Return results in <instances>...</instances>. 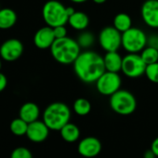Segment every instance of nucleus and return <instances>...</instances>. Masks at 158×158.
<instances>
[{"label":"nucleus","mask_w":158,"mask_h":158,"mask_svg":"<svg viewBox=\"0 0 158 158\" xmlns=\"http://www.w3.org/2000/svg\"><path fill=\"white\" fill-rule=\"evenodd\" d=\"M103 61L106 71L119 73L122 70L123 57L118 51H109L103 56Z\"/></svg>","instance_id":"dca6fc26"},{"label":"nucleus","mask_w":158,"mask_h":158,"mask_svg":"<svg viewBox=\"0 0 158 158\" xmlns=\"http://www.w3.org/2000/svg\"><path fill=\"white\" fill-rule=\"evenodd\" d=\"M27 128H28V123L25 122L21 117L12 120L10 125V129L11 133L14 134L15 136L26 135Z\"/></svg>","instance_id":"4be33fe9"},{"label":"nucleus","mask_w":158,"mask_h":158,"mask_svg":"<svg viewBox=\"0 0 158 158\" xmlns=\"http://www.w3.org/2000/svg\"><path fill=\"white\" fill-rule=\"evenodd\" d=\"M144 74L149 81L154 84H158V61L148 64L146 66Z\"/></svg>","instance_id":"393cba45"},{"label":"nucleus","mask_w":158,"mask_h":158,"mask_svg":"<svg viewBox=\"0 0 158 158\" xmlns=\"http://www.w3.org/2000/svg\"><path fill=\"white\" fill-rule=\"evenodd\" d=\"M23 53V45L17 38H10L6 40L0 46V57L2 60L11 62L15 61Z\"/></svg>","instance_id":"9d476101"},{"label":"nucleus","mask_w":158,"mask_h":158,"mask_svg":"<svg viewBox=\"0 0 158 158\" xmlns=\"http://www.w3.org/2000/svg\"><path fill=\"white\" fill-rule=\"evenodd\" d=\"M140 14L144 23L152 29H158V0H146L143 2Z\"/></svg>","instance_id":"9b49d317"},{"label":"nucleus","mask_w":158,"mask_h":158,"mask_svg":"<svg viewBox=\"0 0 158 158\" xmlns=\"http://www.w3.org/2000/svg\"><path fill=\"white\" fill-rule=\"evenodd\" d=\"M146 66L139 53H127L123 57L121 72L129 78H138L145 73Z\"/></svg>","instance_id":"6e6552de"},{"label":"nucleus","mask_w":158,"mask_h":158,"mask_svg":"<svg viewBox=\"0 0 158 158\" xmlns=\"http://www.w3.org/2000/svg\"><path fill=\"white\" fill-rule=\"evenodd\" d=\"M143 61L148 65L158 61V49L150 46H146L139 53Z\"/></svg>","instance_id":"5701e85b"},{"label":"nucleus","mask_w":158,"mask_h":158,"mask_svg":"<svg viewBox=\"0 0 158 158\" xmlns=\"http://www.w3.org/2000/svg\"><path fill=\"white\" fill-rule=\"evenodd\" d=\"M73 112L80 116L88 115L91 111V103L89 100L85 98H78L74 101L73 104Z\"/></svg>","instance_id":"412c9836"},{"label":"nucleus","mask_w":158,"mask_h":158,"mask_svg":"<svg viewBox=\"0 0 158 158\" xmlns=\"http://www.w3.org/2000/svg\"><path fill=\"white\" fill-rule=\"evenodd\" d=\"M148 36L139 28L131 27L122 33V48L127 53H140L147 46Z\"/></svg>","instance_id":"423d86ee"},{"label":"nucleus","mask_w":158,"mask_h":158,"mask_svg":"<svg viewBox=\"0 0 158 158\" xmlns=\"http://www.w3.org/2000/svg\"><path fill=\"white\" fill-rule=\"evenodd\" d=\"M10 158H33V154L29 149L25 147H18L12 151Z\"/></svg>","instance_id":"a878e982"},{"label":"nucleus","mask_w":158,"mask_h":158,"mask_svg":"<svg viewBox=\"0 0 158 158\" xmlns=\"http://www.w3.org/2000/svg\"><path fill=\"white\" fill-rule=\"evenodd\" d=\"M110 107L117 114L129 115L136 111L137 100L135 96L127 89H119L110 96Z\"/></svg>","instance_id":"39448f33"},{"label":"nucleus","mask_w":158,"mask_h":158,"mask_svg":"<svg viewBox=\"0 0 158 158\" xmlns=\"http://www.w3.org/2000/svg\"><path fill=\"white\" fill-rule=\"evenodd\" d=\"M1 67H2V62H1V60H0V71H1Z\"/></svg>","instance_id":"f704fd0d"},{"label":"nucleus","mask_w":158,"mask_h":158,"mask_svg":"<svg viewBox=\"0 0 158 158\" xmlns=\"http://www.w3.org/2000/svg\"><path fill=\"white\" fill-rule=\"evenodd\" d=\"M49 128L42 120H36L28 124V128L26 132L27 138L35 143L45 141L49 135Z\"/></svg>","instance_id":"ddd939ff"},{"label":"nucleus","mask_w":158,"mask_h":158,"mask_svg":"<svg viewBox=\"0 0 158 158\" xmlns=\"http://www.w3.org/2000/svg\"><path fill=\"white\" fill-rule=\"evenodd\" d=\"M73 64L76 76L86 84L95 83L106 71L103 57L92 50L81 52Z\"/></svg>","instance_id":"f257e3e1"},{"label":"nucleus","mask_w":158,"mask_h":158,"mask_svg":"<svg viewBox=\"0 0 158 158\" xmlns=\"http://www.w3.org/2000/svg\"><path fill=\"white\" fill-rule=\"evenodd\" d=\"M66 10H67V13H68V16L69 17L75 12V10L73 7H66Z\"/></svg>","instance_id":"2f4dec72"},{"label":"nucleus","mask_w":158,"mask_h":158,"mask_svg":"<svg viewBox=\"0 0 158 158\" xmlns=\"http://www.w3.org/2000/svg\"><path fill=\"white\" fill-rule=\"evenodd\" d=\"M147 46H150L158 49V34H153L148 36Z\"/></svg>","instance_id":"cd10ccee"},{"label":"nucleus","mask_w":158,"mask_h":158,"mask_svg":"<svg viewBox=\"0 0 158 158\" xmlns=\"http://www.w3.org/2000/svg\"><path fill=\"white\" fill-rule=\"evenodd\" d=\"M99 44L106 52L117 51L122 47V33L114 26L104 27L99 34Z\"/></svg>","instance_id":"1a4fd4ad"},{"label":"nucleus","mask_w":158,"mask_h":158,"mask_svg":"<svg viewBox=\"0 0 158 158\" xmlns=\"http://www.w3.org/2000/svg\"><path fill=\"white\" fill-rule=\"evenodd\" d=\"M70 1H72L75 4H83V3L89 1V0H70Z\"/></svg>","instance_id":"473e14b6"},{"label":"nucleus","mask_w":158,"mask_h":158,"mask_svg":"<svg viewBox=\"0 0 158 158\" xmlns=\"http://www.w3.org/2000/svg\"><path fill=\"white\" fill-rule=\"evenodd\" d=\"M150 149L153 152V153H154V154L156 155V157L158 158V137L155 138V139L152 140Z\"/></svg>","instance_id":"c756f323"},{"label":"nucleus","mask_w":158,"mask_h":158,"mask_svg":"<svg viewBox=\"0 0 158 158\" xmlns=\"http://www.w3.org/2000/svg\"><path fill=\"white\" fill-rule=\"evenodd\" d=\"M71 109L63 102H56L47 106L43 113V121L50 130L60 131V128L70 122Z\"/></svg>","instance_id":"7ed1b4c3"},{"label":"nucleus","mask_w":158,"mask_h":158,"mask_svg":"<svg viewBox=\"0 0 158 158\" xmlns=\"http://www.w3.org/2000/svg\"><path fill=\"white\" fill-rule=\"evenodd\" d=\"M68 23L74 30L84 31L88 28L89 24V18L85 12L75 11L73 15L69 17Z\"/></svg>","instance_id":"f3484780"},{"label":"nucleus","mask_w":158,"mask_h":158,"mask_svg":"<svg viewBox=\"0 0 158 158\" xmlns=\"http://www.w3.org/2000/svg\"><path fill=\"white\" fill-rule=\"evenodd\" d=\"M98 92L103 96H112L118 91L122 85V79L118 73L105 71L95 82Z\"/></svg>","instance_id":"0eeeda50"},{"label":"nucleus","mask_w":158,"mask_h":158,"mask_svg":"<svg viewBox=\"0 0 158 158\" xmlns=\"http://www.w3.org/2000/svg\"><path fill=\"white\" fill-rule=\"evenodd\" d=\"M53 32H54V35H55L56 39L68 36L67 35V29H66L65 25H59V26L53 27Z\"/></svg>","instance_id":"bb28decb"},{"label":"nucleus","mask_w":158,"mask_h":158,"mask_svg":"<svg viewBox=\"0 0 158 158\" xmlns=\"http://www.w3.org/2000/svg\"><path fill=\"white\" fill-rule=\"evenodd\" d=\"M42 17L48 26L56 27L68 23V13L66 7L58 0H48L42 9Z\"/></svg>","instance_id":"20e7f679"},{"label":"nucleus","mask_w":158,"mask_h":158,"mask_svg":"<svg viewBox=\"0 0 158 158\" xmlns=\"http://www.w3.org/2000/svg\"><path fill=\"white\" fill-rule=\"evenodd\" d=\"M92 1L95 3V4H98V5H102V4H104L107 0H92Z\"/></svg>","instance_id":"72a5a7b5"},{"label":"nucleus","mask_w":158,"mask_h":158,"mask_svg":"<svg viewBox=\"0 0 158 158\" xmlns=\"http://www.w3.org/2000/svg\"><path fill=\"white\" fill-rule=\"evenodd\" d=\"M40 115V109L35 102H25L22 105L19 111V117L23 119L28 124L38 120Z\"/></svg>","instance_id":"2eb2a0df"},{"label":"nucleus","mask_w":158,"mask_h":158,"mask_svg":"<svg viewBox=\"0 0 158 158\" xmlns=\"http://www.w3.org/2000/svg\"><path fill=\"white\" fill-rule=\"evenodd\" d=\"M102 151V142L96 137H86L79 141L77 152L83 157L93 158L100 154Z\"/></svg>","instance_id":"f8f14e48"},{"label":"nucleus","mask_w":158,"mask_h":158,"mask_svg":"<svg viewBox=\"0 0 158 158\" xmlns=\"http://www.w3.org/2000/svg\"><path fill=\"white\" fill-rule=\"evenodd\" d=\"M17 22V14L16 12L10 9H0V29L7 30L15 25Z\"/></svg>","instance_id":"6ab92c4d"},{"label":"nucleus","mask_w":158,"mask_h":158,"mask_svg":"<svg viewBox=\"0 0 158 158\" xmlns=\"http://www.w3.org/2000/svg\"><path fill=\"white\" fill-rule=\"evenodd\" d=\"M143 158H157V157H156V155L153 153V152H152L151 149H149V150H147V151L144 152Z\"/></svg>","instance_id":"7c9ffc66"},{"label":"nucleus","mask_w":158,"mask_h":158,"mask_svg":"<svg viewBox=\"0 0 158 158\" xmlns=\"http://www.w3.org/2000/svg\"><path fill=\"white\" fill-rule=\"evenodd\" d=\"M49 49L53 59L63 65L73 64L81 53V48L77 41L69 36L56 39Z\"/></svg>","instance_id":"f03ea898"},{"label":"nucleus","mask_w":158,"mask_h":158,"mask_svg":"<svg viewBox=\"0 0 158 158\" xmlns=\"http://www.w3.org/2000/svg\"><path fill=\"white\" fill-rule=\"evenodd\" d=\"M76 41L81 48L88 49L93 46V44L95 42V36L92 33L84 30V31H82V33L80 35H78Z\"/></svg>","instance_id":"b1692460"},{"label":"nucleus","mask_w":158,"mask_h":158,"mask_svg":"<svg viewBox=\"0 0 158 158\" xmlns=\"http://www.w3.org/2000/svg\"><path fill=\"white\" fill-rule=\"evenodd\" d=\"M113 24V26L115 29H117L120 33H124L132 27V20L128 14L121 12L114 16Z\"/></svg>","instance_id":"aec40b11"},{"label":"nucleus","mask_w":158,"mask_h":158,"mask_svg":"<svg viewBox=\"0 0 158 158\" xmlns=\"http://www.w3.org/2000/svg\"><path fill=\"white\" fill-rule=\"evenodd\" d=\"M56 40L53 28L50 26H45L36 31L34 36L35 46L39 49L50 48L54 41Z\"/></svg>","instance_id":"4468645a"},{"label":"nucleus","mask_w":158,"mask_h":158,"mask_svg":"<svg viewBox=\"0 0 158 158\" xmlns=\"http://www.w3.org/2000/svg\"><path fill=\"white\" fill-rule=\"evenodd\" d=\"M60 133L61 139L68 143L75 142L80 138V129L76 125L70 122L60 128Z\"/></svg>","instance_id":"a211bd4d"},{"label":"nucleus","mask_w":158,"mask_h":158,"mask_svg":"<svg viewBox=\"0 0 158 158\" xmlns=\"http://www.w3.org/2000/svg\"><path fill=\"white\" fill-rule=\"evenodd\" d=\"M8 86V79L7 76L0 72V92H2L6 89Z\"/></svg>","instance_id":"c85d7f7f"}]
</instances>
